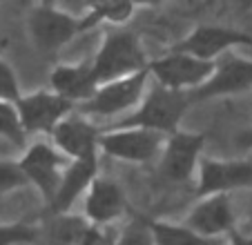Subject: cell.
I'll return each mask as SVG.
<instances>
[{
  "label": "cell",
  "mask_w": 252,
  "mask_h": 245,
  "mask_svg": "<svg viewBox=\"0 0 252 245\" xmlns=\"http://www.w3.org/2000/svg\"><path fill=\"white\" fill-rule=\"evenodd\" d=\"M190 103L192 98L188 92H174L157 83L136 112L119 121L114 127H143L163 136H172L174 132H179V122L183 121Z\"/></svg>",
  "instance_id": "obj_1"
},
{
  "label": "cell",
  "mask_w": 252,
  "mask_h": 245,
  "mask_svg": "<svg viewBox=\"0 0 252 245\" xmlns=\"http://www.w3.org/2000/svg\"><path fill=\"white\" fill-rule=\"evenodd\" d=\"M150 62L152 61H148L138 38L132 31H114L105 38L100 49L96 52L92 61V71L100 87L134 76L138 71H148Z\"/></svg>",
  "instance_id": "obj_2"
},
{
  "label": "cell",
  "mask_w": 252,
  "mask_h": 245,
  "mask_svg": "<svg viewBox=\"0 0 252 245\" xmlns=\"http://www.w3.org/2000/svg\"><path fill=\"white\" fill-rule=\"evenodd\" d=\"M165 138L163 134L143 127H110L100 129L98 150L127 163H148L163 154Z\"/></svg>",
  "instance_id": "obj_3"
},
{
  "label": "cell",
  "mask_w": 252,
  "mask_h": 245,
  "mask_svg": "<svg viewBox=\"0 0 252 245\" xmlns=\"http://www.w3.org/2000/svg\"><path fill=\"white\" fill-rule=\"evenodd\" d=\"M150 76L152 74L148 69L127 76V78L114 80V83H107V85H100L87 103L78 105L76 112L83 116H116L121 112H127L143 103V92L148 87Z\"/></svg>",
  "instance_id": "obj_4"
},
{
  "label": "cell",
  "mask_w": 252,
  "mask_h": 245,
  "mask_svg": "<svg viewBox=\"0 0 252 245\" xmlns=\"http://www.w3.org/2000/svg\"><path fill=\"white\" fill-rule=\"evenodd\" d=\"M214 67L217 62H205L194 56H188V54L167 52L165 56L150 62V74L161 87L192 94L194 90L208 83L210 76L214 74Z\"/></svg>",
  "instance_id": "obj_5"
},
{
  "label": "cell",
  "mask_w": 252,
  "mask_h": 245,
  "mask_svg": "<svg viewBox=\"0 0 252 245\" xmlns=\"http://www.w3.org/2000/svg\"><path fill=\"white\" fill-rule=\"evenodd\" d=\"M16 109H18V118L25 134H49L52 136L54 129L69 114L76 112V105H71L69 100H65L52 90H40L20 96Z\"/></svg>",
  "instance_id": "obj_6"
},
{
  "label": "cell",
  "mask_w": 252,
  "mask_h": 245,
  "mask_svg": "<svg viewBox=\"0 0 252 245\" xmlns=\"http://www.w3.org/2000/svg\"><path fill=\"white\" fill-rule=\"evenodd\" d=\"M29 36L43 52H56L83 33L81 16H69L54 5H36L27 18Z\"/></svg>",
  "instance_id": "obj_7"
},
{
  "label": "cell",
  "mask_w": 252,
  "mask_h": 245,
  "mask_svg": "<svg viewBox=\"0 0 252 245\" xmlns=\"http://www.w3.org/2000/svg\"><path fill=\"white\" fill-rule=\"evenodd\" d=\"M18 163L29 183L36 185V189L45 196V201L52 203L58 187H61L63 174L69 167L67 156L61 154L56 147L47 145V143H33L32 147H27V152Z\"/></svg>",
  "instance_id": "obj_8"
},
{
  "label": "cell",
  "mask_w": 252,
  "mask_h": 245,
  "mask_svg": "<svg viewBox=\"0 0 252 245\" xmlns=\"http://www.w3.org/2000/svg\"><path fill=\"white\" fill-rule=\"evenodd\" d=\"M252 185V163L248 160H219L201 158L199 163V187L201 198L228 196L230 192L246 189Z\"/></svg>",
  "instance_id": "obj_9"
},
{
  "label": "cell",
  "mask_w": 252,
  "mask_h": 245,
  "mask_svg": "<svg viewBox=\"0 0 252 245\" xmlns=\"http://www.w3.org/2000/svg\"><path fill=\"white\" fill-rule=\"evenodd\" d=\"M239 45H252L250 33H243L228 27L203 25V27H196L194 31H190L183 40H179L170 52L188 54V56H194L205 62H217V58L221 54L232 47H239Z\"/></svg>",
  "instance_id": "obj_10"
},
{
  "label": "cell",
  "mask_w": 252,
  "mask_h": 245,
  "mask_svg": "<svg viewBox=\"0 0 252 245\" xmlns=\"http://www.w3.org/2000/svg\"><path fill=\"white\" fill-rule=\"evenodd\" d=\"M205 136L190 132H174L165 138V147L161 154V172L165 179L174 183H186L192 179L196 163H201Z\"/></svg>",
  "instance_id": "obj_11"
},
{
  "label": "cell",
  "mask_w": 252,
  "mask_h": 245,
  "mask_svg": "<svg viewBox=\"0 0 252 245\" xmlns=\"http://www.w3.org/2000/svg\"><path fill=\"white\" fill-rule=\"evenodd\" d=\"M252 90V61L239 56H228L223 61H217L214 74L205 85L190 94L192 100L217 98V96H234Z\"/></svg>",
  "instance_id": "obj_12"
},
{
  "label": "cell",
  "mask_w": 252,
  "mask_h": 245,
  "mask_svg": "<svg viewBox=\"0 0 252 245\" xmlns=\"http://www.w3.org/2000/svg\"><path fill=\"white\" fill-rule=\"evenodd\" d=\"M52 138L61 154H65L71 160H81L96 156L100 129L94 127V122L87 121V116L74 112L54 129Z\"/></svg>",
  "instance_id": "obj_13"
},
{
  "label": "cell",
  "mask_w": 252,
  "mask_h": 245,
  "mask_svg": "<svg viewBox=\"0 0 252 245\" xmlns=\"http://www.w3.org/2000/svg\"><path fill=\"white\" fill-rule=\"evenodd\" d=\"M186 227L208 239H223L234 230V210L228 196H208L196 203L186 218Z\"/></svg>",
  "instance_id": "obj_14"
},
{
  "label": "cell",
  "mask_w": 252,
  "mask_h": 245,
  "mask_svg": "<svg viewBox=\"0 0 252 245\" xmlns=\"http://www.w3.org/2000/svg\"><path fill=\"white\" fill-rule=\"evenodd\" d=\"M52 92L69 100L71 105H83L96 94L98 83L92 71V62H78V65H58L49 76Z\"/></svg>",
  "instance_id": "obj_15"
},
{
  "label": "cell",
  "mask_w": 252,
  "mask_h": 245,
  "mask_svg": "<svg viewBox=\"0 0 252 245\" xmlns=\"http://www.w3.org/2000/svg\"><path fill=\"white\" fill-rule=\"evenodd\" d=\"M98 179V156H90V158L81 160H69V167L65 170L54 201L49 203V210L56 214H63L74 205L78 196L90 192L92 183Z\"/></svg>",
  "instance_id": "obj_16"
},
{
  "label": "cell",
  "mask_w": 252,
  "mask_h": 245,
  "mask_svg": "<svg viewBox=\"0 0 252 245\" xmlns=\"http://www.w3.org/2000/svg\"><path fill=\"white\" fill-rule=\"evenodd\" d=\"M85 216L94 223V227L107 225L125 214L127 203L121 192V187L110 179H96L92 183L90 192L85 194Z\"/></svg>",
  "instance_id": "obj_17"
},
{
  "label": "cell",
  "mask_w": 252,
  "mask_h": 245,
  "mask_svg": "<svg viewBox=\"0 0 252 245\" xmlns=\"http://www.w3.org/2000/svg\"><path fill=\"white\" fill-rule=\"evenodd\" d=\"M150 232H152L154 245H228L225 239H208L186 225H174L165 221H152Z\"/></svg>",
  "instance_id": "obj_18"
},
{
  "label": "cell",
  "mask_w": 252,
  "mask_h": 245,
  "mask_svg": "<svg viewBox=\"0 0 252 245\" xmlns=\"http://www.w3.org/2000/svg\"><path fill=\"white\" fill-rule=\"evenodd\" d=\"M136 5L134 2H96V5L90 7L85 16H81V25L83 31L87 29L98 27L100 23H110V25H125L129 18H132Z\"/></svg>",
  "instance_id": "obj_19"
},
{
  "label": "cell",
  "mask_w": 252,
  "mask_h": 245,
  "mask_svg": "<svg viewBox=\"0 0 252 245\" xmlns=\"http://www.w3.org/2000/svg\"><path fill=\"white\" fill-rule=\"evenodd\" d=\"M0 136L7 138V141L14 143V145H23L25 136H27L23 125H20L16 105L5 103V100H0Z\"/></svg>",
  "instance_id": "obj_20"
},
{
  "label": "cell",
  "mask_w": 252,
  "mask_h": 245,
  "mask_svg": "<svg viewBox=\"0 0 252 245\" xmlns=\"http://www.w3.org/2000/svg\"><path fill=\"white\" fill-rule=\"evenodd\" d=\"M29 185L27 176H25L20 163H14V160H0V194L5 192H14V189H20Z\"/></svg>",
  "instance_id": "obj_21"
},
{
  "label": "cell",
  "mask_w": 252,
  "mask_h": 245,
  "mask_svg": "<svg viewBox=\"0 0 252 245\" xmlns=\"http://www.w3.org/2000/svg\"><path fill=\"white\" fill-rule=\"evenodd\" d=\"M36 239V230L23 223H0V245H25Z\"/></svg>",
  "instance_id": "obj_22"
},
{
  "label": "cell",
  "mask_w": 252,
  "mask_h": 245,
  "mask_svg": "<svg viewBox=\"0 0 252 245\" xmlns=\"http://www.w3.org/2000/svg\"><path fill=\"white\" fill-rule=\"evenodd\" d=\"M20 87H18V78H16L14 69L0 58V100L5 103H18L20 100Z\"/></svg>",
  "instance_id": "obj_23"
},
{
  "label": "cell",
  "mask_w": 252,
  "mask_h": 245,
  "mask_svg": "<svg viewBox=\"0 0 252 245\" xmlns=\"http://www.w3.org/2000/svg\"><path fill=\"white\" fill-rule=\"evenodd\" d=\"M114 245H154V239H152L150 227L148 230H143V227L134 225V227H129V230L125 232Z\"/></svg>",
  "instance_id": "obj_24"
},
{
  "label": "cell",
  "mask_w": 252,
  "mask_h": 245,
  "mask_svg": "<svg viewBox=\"0 0 252 245\" xmlns=\"http://www.w3.org/2000/svg\"><path fill=\"white\" fill-rule=\"evenodd\" d=\"M78 245H114V243H110L107 234H103L98 227H90V230L83 232Z\"/></svg>",
  "instance_id": "obj_25"
},
{
  "label": "cell",
  "mask_w": 252,
  "mask_h": 245,
  "mask_svg": "<svg viewBox=\"0 0 252 245\" xmlns=\"http://www.w3.org/2000/svg\"><path fill=\"white\" fill-rule=\"evenodd\" d=\"M239 145H241L243 150H252V127L246 129V132L239 136Z\"/></svg>",
  "instance_id": "obj_26"
},
{
  "label": "cell",
  "mask_w": 252,
  "mask_h": 245,
  "mask_svg": "<svg viewBox=\"0 0 252 245\" xmlns=\"http://www.w3.org/2000/svg\"><path fill=\"white\" fill-rule=\"evenodd\" d=\"M230 241H232V245H252V239L241 236L239 232H232V234H230Z\"/></svg>",
  "instance_id": "obj_27"
},
{
  "label": "cell",
  "mask_w": 252,
  "mask_h": 245,
  "mask_svg": "<svg viewBox=\"0 0 252 245\" xmlns=\"http://www.w3.org/2000/svg\"><path fill=\"white\" fill-rule=\"evenodd\" d=\"M250 216H252V214H250Z\"/></svg>",
  "instance_id": "obj_28"
}]
</instances>
